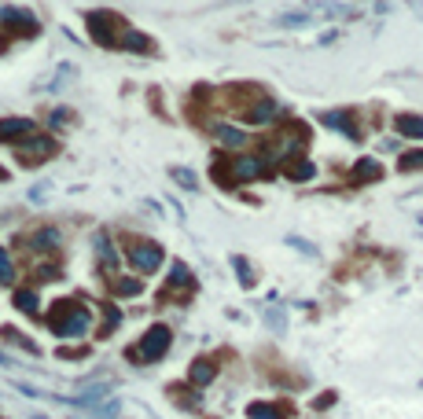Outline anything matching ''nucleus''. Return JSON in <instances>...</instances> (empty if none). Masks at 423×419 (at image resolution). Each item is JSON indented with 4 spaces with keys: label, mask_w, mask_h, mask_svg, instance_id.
Segmentation results:
<instances>
[{
    "label": "nucleus",
    "mask_w": 423,
    "mask_h": 419,
    "mask_svg": "<svg viewBox=\"0 0 423 419\" xmlns=\"http://www.w3.org/2000/svg\"><path fill=\"white\" fill-rule=\"evenodd\" d=\"M52 331L63 339H81L89 335V313L74 302H55V313H52Z\"/></svg>",
    "instance_id": "1"
},
{
    "label": "nucleus",
    "mask_w": 423,
    "mask_h": 419,
    "mask_svg": "<svg viewBox=\"0 0 423 419\" xmlns=\"http://www.w3.org/2000/svg\"><path fill=\"white\" fill-rule=\"evenodd\" d=\"M169 342H173V335H169V327H162V324H155L147 335L140 339V346H133L129 349V357H136V361H144V364H151V361H159L162 353L169 349Z\"/></svg>",
    "instance_id": "2"
},
{
    "label": "nucleus",
    "mask_w": 423,
    "mask_h": 419,
    "mask_svg": "<svg viewBox=\"0 0 423 419\" xmlns=\"http://www.w3.org/2000/svg\"><path fill=\"white\" fill-rule=\"evenodd\" d=\"M52 151H55L52 137H30V140L18 144V159H23L26 166H37V162L52 159Z\"/></svg>",
    "instance_id": "3"
},
{
    "label": "nucleus",
    "mask_w": 423,
    "mask_h": 419,
    "mask_svg": "<svg viewBox=\"0 0 423 419\" xmlns=\"http://www.w3.org/2000/svg\"><path fill=\"white\" fill-rule=\"evenodd\" d=\"M85 22H89V30H92V41H100V44H114L118 22H114L107 11H89V15H85Z\"/></svg>",
    "instance_id": "4"
},
{
    "label": "nucleus",
    "mask_w": 423,
    "mask_h": 419,
    "mask_svg": "<svg viewBox=\"0 0 423 419\" xmlns=\"http://www.w3.org/2000/svg\"><path fill=\"white\" fill-rule=\"evenodd\" d=\"M129 258H133V265L140 272H155L162 265V247H159V243H136Z\"/></svg>",
    "instance_id": "5"
},
{
    "label": "nucleus",
    "mask_w": 423,
    "mask_h": 419,
    "mask_svg": "<svg viewBox=\"0 0 423 419\" xmlns=\"http://www.w3.org/2000/svg\"><path fill=\"white\" fill-rule=\"evenodd\" d=\"M33 137V122L30 118H4V122H0V140H18V144H23V140H30Z\"/></svg>",
    "instance_id": "6"
},
{
    "label": "nucleus",
    "mask_w": 423,
    "mask_h": 419,
    "mask_svg": "<svg viewBox=\"0 0 423 419\" xmlns=\"http://www.w3.org/2000/svg\"><path fill=\"white\" fill-rule=\"evenodd\" d=\"M0 22L15 26V30H26V33H37V18L26 8H0Z\"/></svg>",
    "instance_id": "7"
},
{
    "label": "nucleus",
    "mask_w": 423,
    "mask_h": 419,
    "mask_svg": "<svg viewBox=\"0 0 423 419\" xmlns=\"http://www.w3.org/2000/svg\"><path fill=\"white\" fill-rule=\"evenodd\" d=\"M262 169H265L262 159H236L228 169V181H250V176H258Z\"/></svg>",
    "instance_id": "8"
},
{
    "label": "nucleus",
    "mask_w": 423,
    "mask_h": 419,
    "mask_svg": "<svg viewBox=\"0 0 423 419\" xmlns=\"http://www.w3.org/2000/svg\"><path fill=\"white\" fill-rule=\"evenodd\" d=\"M375 176H383V166H379L375 159H361L357 162V169L350 173L353 184H365V181H375Z\"/></svg>",
    "instance_id": "9"
},
{
    "label": "nucleus",
    "mask_w": 423,
    "mask_h": 419,
    "mask_svg": "<svg viewBox=\"0 0 423 419\" xmlns=\"http://www.w3.org/2000/svg\"><path fill=\"white\" fill-rule=\"evenodd\" d=\"M321 122H324V125H331V129H338V132H346V137H357L353 118H350V115H343V110H328V115H321Z\"/></svg>",
    "instance_id": "10"
},
{
    "label": "nucleus",
    "mask_w": 423,
    "mask_h": 419,
    "mask_svg": "<svg viewBox=\"0 0 423 419\" xmlns=\"http://www.w3.org/2000/svg\"><path fill=\"white\" fill-rule=\"evenodd\" d=\"M394 125H397L401 137H416V140L423 137V118H419V115H397Z\"/></svg>",
    "instance_id": "11"
},
{
    "label": "nucleus",
    "mask_w": 423,
    "mask_h": 419,
    "mask_svg": "<svg viewBox=\"0 0 423 419\" xmlns=\"http://www.w3.org/2000/svg\"><path fill=\"white\" fill-rule=\"evenodd\" d=\"M96 254H100V265H103V269H111V272H114L118 250L111 247V239H107V235H96Z\"/></svg>",
    "instance_id": "12"
},
{
    "label": "nucleus",
    "mask_w": 423,
    "mask_h": 419,
    "mask_svg": "<svg viewBox=\"0 0 423 419\" xmlns=\"http://www.w3.org/2000/svg\"><path fill=\"white\" fill-rule=\"evenodd\" d=\"M247 415L250 419H287V408H280V405H258V401H254L247 408Z\"/></svg>",
    "instance_id": "13"
},
{
    "label": "nucleus",
    "mask_w": 423,
    "mask_h": 419,
    "mask_svg": "<svg viewBox=\"0 0 423 419\" xmlns=\"http://www.w3.org/2000/svg\"><path fill=\"white\" fill-rule=\"evenodd\" d=\"M214 137L225 144V147H243L247 144V137L240 129H232V125H214Z\"/></svg>",
    "instance_id": "14"
},
{
    "label": "nucleus",
    "mask_w": 423,
    "mask_h": 419,
    "mask_svg": "<svg viewBox=\"0 0 423 419\" xmlns=\"http://www.w3.org/2000/svg\"><path fill=\"white\" fill-rule=\"evenodd\" d=\"M272 115H277V100H262V103H254L250 110H247V122H269Z\"/></svg>",
    "instance_id": "15"
},
{
    "label": "nucleus",
    "mask_w": 423,
    "mask_h": 419,
    "mask_svg": "<svg viewBox=\"0 0 423 419\" xmlns=\"http://www.w3.org/2000/svg\"><path fill=\"white\" fill-rule=\"evenodd\" d=\"M33 250H55L59 247V232L55 228H41V232H33Z\"/></svg>",
    "instance_id": "16"
},
{
    "label": "nucleus",
    "mask_w": 423,
    "mask_h": 419,
    "mask_svg": "<svg viewBox=\"0 0 423 419\" xmlns=\"http://www.w3.org/2000/svg\"><path fill=\"white\" fill-rule=\"evenodd\" d=\"M169 176H173V181H177L181 188H188V191H199V176H196L192 169H181V166H173V169H169Z\"/></svg>",
    "instance_id": "17"
},
{
    "label": "nucleus",
    "mask_w": 423,
    "mask_h": 419,
    "mask_svg": "<svg viewBox=\"0 0 423 419\" xmlns=\"http://www.w3.org/2000/svg\"><path fill=\"white\" fill-rule=\"evenodd\" d=\"M214 375H218V368L210 364V361H196V364H192V383H199V386H206Z\"/></svg>",
    "instance_id": "18"
},
{
    "label": "nucleus",
    "mask_w": 423,
    "mask_h": 419,
    "mask_svg": "<svg viewBox=\"0 0 423 419\" xmlns=\"http://www.w3.org/2000/svg\"><path fill=\"white\" fill-rule=\"evenodd\" d=\"M316 173V166L313 162H287V176H291V181H309V176Z\"/></svg>",
    "instance_id": "19"
},
{
    "label": "nucleus",
    "mask_w": 423,
    "mask_h": 419,
    "mask_svg": "<svg viewBox=\"0 0 423 419\" xmlns=\"http://www.w3.org/2000/svg\"><path fill=\"white\" fill-rule=\"evenodd\" d=\"M169 283H173V287H177V291H188V287H192V272H188V269H184V265L177 261V265H173V269H169Z\"/></svg>",
    "instance_id": "20"
},
{
    "label": "nucleus",
    "mask_w": 423,
    "mask_h": 419,
    "mask_svg": "<svg viewBox=\"0 0 423 419\" xmlns=\"http://www.w3.org/2000/svg\"><path fill=\"white\" fill-rule=\"evenodd\" d=\"M125 48H129V52H147V48H151V41H147L144 33H136V30H125Z\"/></svg>",
    "instance_id": "21"
},
{
    "label": "nucleus",
    "mask_w": 423,
    "mask_h": 419,
    "mask_svg": "<svg viewBox=\"0 0 423 419\" xmlns=\"http://www.w3.org/2000/svg\"><path fill=\"white\" fill-rule=\"evenodd\" d=\"M140 280H111V291L114 295H140Z\"/></svg>",
    "instance_id": "22"
},
{
    "label": "nucleus",
    "mask_w": 423,
    "mask_h": 419,
    "mask_svg": "<svg viewBox=\"0 0 423 419\" xmlns=\"http://www.w3.org/2000/svg\"><path fill=\"white\" fill-rule=\"evenodd\" d=\"M15 305L23 309V313H37V295L33 291H18L15 295Z\"/></svg>",
    "instance_id": "23"
},
{
    "label": "nucleus",
    "mask_w": 423,
    "mask_h": 419,
    "mask_svg": "<svg viewBox=\"0 0 423 419\" xmlns=\"http://www.w3.org/2000/svg\"><path fill=\"white\" fill-rule=\"evenodd\" d=\"M309 22H316V15H280L277 26H309Z\"/></svg>",
    "instance_id": "24"
},
{
    "label": "nucleus",
    "mask_w": 423,
    "mask_h": 419,
    "mask_svg": "<svg viewBox=\"0 0 423 419\" xmlns=\"http://www.w3.org/2000/svg\"><path fill=\"white\" fill-rule=\"evenodd\" d=\"M15 280V269H11V258H8V250L0 247V283H11Z\"/></svg>",
    "instance_id": "25"
},
{
    "label": "nucleus",
    "mask_w": 423,
    "mask_h": 419,
    "mask_svg": "<svg viewBox=\"0 0 423 419\" xmlns=\"http://www.w3.org/2000/svg\"><path fill=\"white\" fill-rule=\"evenodd\" d=\"M232 265L240 269V283H243V287H254V272H250V265H247L243 258H232Z\"/></svg>",
    "instance_id": "26"
},
{
    "label": "nucleus",
    "mask_w": 423,
    "mask_h": 419,
    "mask_svg": "<svg viewBox=\"0 0 423 419\" xmlns=\"http://www.w3.org/2000/svg\"><path fill=\"white\" fill-rule=\"evenodd\" d=\"M401 169H405V173L409 169H423V151H409L405 159H401Z\"/></svg>",
    "instance_id": "27"
},
{
    "label": "nucleus",
    "mask_w": 423,
    "mask_h": 419,
    "mask_svg": "<svg viewBox=\"0 0 423 419\" xmlns=\"http://www.w3.org/2000/svg\"><path fill=\"white\" fill-rule=\"evenodd\" d=\"M67 118H70V110H55V115H52L48 122H52V125H63V122H67Z\"/></svg>",
    "instance_id": "28"
},
{
    "label": "nucleus",
    "mask_w": 423,
    "mask_h": 419,
    "mask_svg": "<svg viewBox=\"0 0 423 419\" xmlns=\"http://www.w3.org/2000/svg\"><path fill=\"white\" fill-rule=\"evenodd\" d=\"M218 4H243V0H218Z\"/></svg>",
    "instance_id": "29"
},
{
    "label": "nucleus",
    "mask_w": 423,
    "mask_h": 419,
    "mask_svg": "<svg viewBox=\"0 0 423 419\" xmlns=\"http://www.w3.org/2000/svg\"><path fill=\"white\" fill-rule=\"evenodd\" d=\"M0 364H11V361H8V353H0Z\"/></svg>",
    "instance_id": "30"
},
{
    "label": "nucleus",
    "mask_w": 423,
    "mask_h": 419,
    "mask_svg": "<svg viewBox=\"0 0 423 419\" xmlns=\"http://www.w3.org/2000/svg\"><path fill=\"white\" fill-rule=\"evenodd\" d=\"M0 181H4V169H0Z\"/></svg>",
    "instance_id": "31"
}]
</instances>
